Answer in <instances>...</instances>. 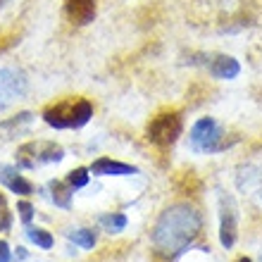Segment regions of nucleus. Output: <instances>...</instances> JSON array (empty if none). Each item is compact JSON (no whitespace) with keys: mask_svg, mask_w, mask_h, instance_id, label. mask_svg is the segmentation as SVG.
Listing matches in <instances>:
<instances>
[{"mask_svg":"<svg viewBox=\"0 0 262 262\" xmlns=\"http://www.w3.org/2000/svg\"><path fill=\"white\" fill-rule=\"evenodd\" d=\"M200 234V214L188 205H174L155 224L152 243L167 255H177Z\"/></svg>","mask_w":262,"mask_h":262,"instance_id":"f257e3e1","label":"nucleus"},{"mask_svg":"<svg viewBox=\"0 0 262 262\" xmlns=\"http://www.w3.org/2000/svg\"><path fill=\"white\" fill-rule=\"evenodd\" d=\"M93 117V105L86 98H67L43 110V122L53 129H81Z\"/></svg>","mask_w":262,"mask_h":262,"instance_id":"f03ea898","label":"nucleus"},{"mask_svg":"<svg viewBox=\"0 0 262 262\" xmlns=\"http://www.w3.org/2000/svg\"><path fill=\"white\" fill-rule=\"evenodd\" d=\"M191 148L195 152H220V150H227L229 141L224 138V131L220 129V124L214 122L212 117H203L198 119L191 129Z\"/></svg>","mask_w":262,"mask_h":262,"instance_id":"7ed1b4c3","label":"nucleus"},{"mask_svg":"<svg viewBox=\"0 0 262 262\" xmlns=\"http://www.w3.org/2000/svg\"><path fill=\"white\" fill-rule=\"evenodd\" d=\"M64 158L62 145L50 143V141H31L24 143L17 150V167L21 169H36L46 162H60Z\"/></svg>","mask_w":262,"mask_h":262,"instance_id":"20e7f679","label":"nucleus"},{"mask_svg":"<svg viewBox=\"0 0 262 262\" xmlns=\"http://www.w3.org/2000/svg\"><path fill=\"white\" fill-rule=\"evenodd\" d=\"M181 129H184V122L179 112H162L158 117H152V122L148 124V141L160 148H167L181 136Z\"/></svg>","mask_w":262,"mask_h":262,"instance_id":"39448f33","label":"nucleus"},{"mask_svg":"<svg viewBox=\"0 0 262 262\" xmlns=\"http://www.w3.org/2000/svg\"><path fill=\"white\" fill-rule=\"evenodd\" d=\"M24 93V79L12 69H0V110Z\"/></svg>","mask_w":262,"mask_h":262,"instance_id":"423d86ee","label":"nucleus"},{"mask_svg":"<svg viewBox=\"0 0 262 262\" xmlns=\"http://www.w3.org/2000/svg\"><path fill=\"white\" fill-rule=\"evenodd\" d=\"M96 0H64V10H67V17L74 24L83 27V24H91L96 19Z\"/></svg>","mask_w":262,"mask_h":262,"instance_id":"0eeeda50","label":"nucleus"},{"mask_svg":"<svg viewBox=\"0 0 262 262\" xmlns=\"http://www.w3.org/2000/svg\"><path fill=\"white\" fill-rule=\"evenodd\" d=\"M0 184H5L12 193H19V195H31L34 193V186L31 181H27L17 172V167L12 165H0Z\"/></svg>","mask_w":262,"mask_h":262,"instance_id":"6e6552de","label":"nucleus"},{"mask_svg":"<svg viewBox=\"0 0 262 262\" xmlns=\"http://www.w3.org/2000/svg\"><path fill=\"white\" fill-rule=\"evenodd\" d=\"M89 172L98 174V177H129V174H136L138 169L136 167H131V165H124V162H117V160L100 158L91 165Z\"/></svg>","mask_w":262,"mask_h":262,"instance_id":"1a4fd4ad","label":"nucleus"},{"mask_svg":"<svg viewBox=\"0 0 262 262\" xmlns=\"http://www.w3.org/2000/svg\"><path fill=\"white\" fill-rule=\"evenodd\" d=\"M236 231H238V227H236V212L234 207H222V224H220V243L224 246V248H231L236 243Z\"/></svg>","mask_w":262,"mask_h":262,"instance_id":"9d476101","label":"nucleus"},{"mask_svg":"<svg viewBox=\"0 0 262 262\" xmlns=\"http://www.w3.org/2000/svg\"><path fill=\"white\" fill-rule=\"evenodd\" d=\"M210 74L214 79H236L241 74V64H238V60H234L229 55H217L210 62Z\"/></svg>","mask_w":262,"mask_h":262,"instance_id":"9b49d317","label":"nucleus"},{"mask_svg":"<svg viewBox=\"0 0 262 262\" xmlns=\"http://www.w3.org/2000/svg\"><path fill=\"white\" fill-rule=\"evenodd\" d=\"M50 191H53V203L57 207H64V210L72 207V191L74 188L67 181H50Z\"/></svg>","mask_w":262,"mask_h":262,"instance_id":"f8f14e48","label":"nucleus"},{"mask_svg":"<svg viewBox=\"0 0 262 262\" xmlns=\"http://www.w3.org/2000/svg\"><path fill=\"white\" fill-rule=\"evenodd\" d=\"M27 236H29V241L36 243L38 248L43 250H48L53 248V236H50V231H46V229H38V227H27Z\"/></svg>","mask_w":262,"mask_h":262,"instance_id":"ddd939ff","label":"nucleus"},{"mask_svg":"<svg viewBox=\"0 0 262 262\" xmlns=\"http://www.w3.org/2000/svg\"><path fill=\"white\" fill-rule=\"evenodd\" d=\"M69 241H74L76 246H81V248H93L96 246V234L91 231V229H76V231H69Z\"/></svg>","mask_w":262,"mask_h":262,"instance_id":"4468645a","label":"nucleus"},{"mask_svg":"<svg viewBox=\"0 0 262 262\" xmlns=\"http://www.w3.org/2000/svg\"><path fill=\"white\" fill-rule=\"evenodd\" d=\"M100 224H103L107 231H122V229L126 227V217L122 212H115V214H103L100 217Z\"/></svg>","mask_w":262,"mask_h":262,"instance_id":"2eb2a0df","label":"nucleus"},{"mask_svg":"<svg viewBox=\"0 0 262 262\" xmlns=\"http://www.w3.org/2000/svg\"><path fill=\"white\" fill-rule=\"evenodd\" d=\"M67 184L72 188H83L86 184H89V169H86V167H76V169H72V172L67 174Z\"/></svg>","mask_w":262,"mask_h":262,"instance_id":"dca6fc26","label":"nucleus"},{"mask_svg":"<svg viewBox=\"0 0 262 262\" xmlns=\"http://www.w3.org/2000/svg\"><path fill=\"white\" fill-rule=\"evenodd\" d=\"M12 227V212L5 205V195L0 193V231H10Z\"/></svg>","mask_w":262,"mask_h":262,"instance_id":"f3484780","label":"nucleus"},{"mask_svg":"<svg viewBox=\"0 0 262 262\" xmlns=\"http://www.w3.org/2000/svg\"><path fill=\"white\" fill-rule=\"evenodd\" d=\"M17 212H19V220L29 227L31 220H34V205H31L29 200H19V203H17Z\"/></svg>","mask_w":262,"mask_h":262,"instance_id":"a211bd4d","label":"nucleus"},{"mask_svg":"<svg viewBox=\"0 0 262 262\" xmlns=\"http://www.w3.org/2000/svg\"><path fill=\"white\" fill-rule=\"evenodd\" d=\"M29 119H31V112H21V115H17L14 119H10V122H5L3 126H19V124H27Z\"/></svg>","mask_w":262,"mask_h":262,"instance_id":"6ab92c4d","label":"nucleus"},{"mask_svg":"<svg viewBox=\"0 0 262 262\" xmlns=\"http://www.w3.org/2000/svg\"><path fill=\"white\" fill-rule=\"evenodd\" d=\"M0 262H10V246L5 241H0Z\"/></svg>","mask_w":262,"mask_h":262,"instance_id":"aec40b11","label":"nucleus"},{"mask_svg":"<svg viewBox=\"0 0 262 262\" xmlns=\"http://www.w3.org/2000/svg\"><path fill=\"white\" fill-rule=\"evenodd\" d=\"M17 257H19V260H24V257H27V250H24V248H17Z\"/></svg>","mask_w":262,"mask_h":262,"instance_id":"412c9836","label":"nucleus"},{"mask_svg":"<svg viewBox=\"0 0 262 262\" xmlns=\"http://www.w3.org/2000/svg\"><path fill=\"white\" fill-rule=\"evenodd\" d=\"M238 262H253V260H250V257H241V260H238Z\"/></svg>","mask_w":262,"mask_h":262,"instance_id":"4be33fe9","label":"nucleus"}]
</instances>
